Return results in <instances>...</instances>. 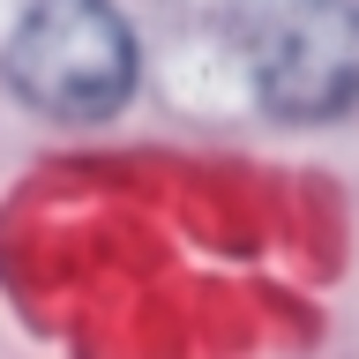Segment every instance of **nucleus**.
<instances>
[{"mask_svg": "<svg viewBox=\"0 0 359 359\" xmlns=\"http://www.w3.org/2000/svg\"><path fill=\"white\" fill-rule=\"evenodd\" d=\"M8 75L38 112L97 120L135 90V38L105 0H38L8 45Z\"/></svg>", "mask_w": 359, "mask_h": 359, "instance_id": "nucleus-1", "label": "nucleus"}, {"mask_svg": "<svg viewBox=\"0 0 359 359\" xmlns=\"http://www.w3.org/2000/svg\"><path fill=\"white\" fill-rule=\"evenodd\" d=\"M255 83L277 112L322 120L359 97V8L352 0H299L269 22L255 53Z\"/></svg>", "mask_w": 359, "mask_h": 359, "instance_id": "nucleus-2", "label": "nucleus"}]
</instances>
